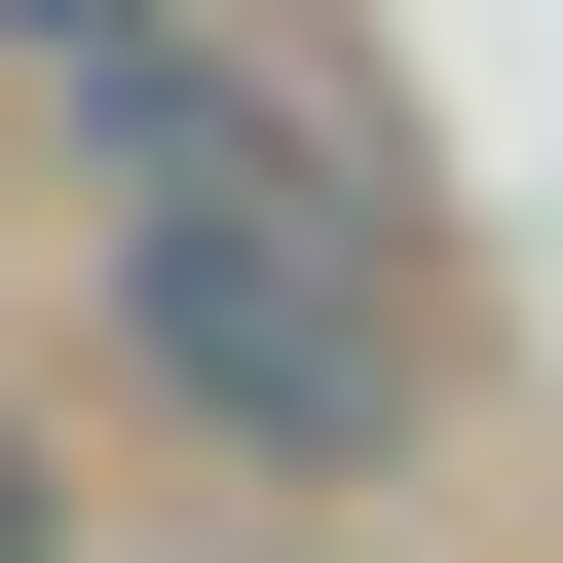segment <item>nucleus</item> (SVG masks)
Segmentation results:
<instances>
[{"label": "nucleus", "instance_id": "1", "mask_svg": "<svg viewBox=\"0 0 563 563\" xmlns=\"http://www.w3.org/2000/svg\"><path fill=\"white\" fill-rule=\"evenodd\" d=\"M76 151H113V339H151V413H225L263 488L413 451V263H376V188H301L188 38H113V76H76Z\"/></svg>", "mask_w": 563, "mask_h": 563}, {"label": "nucleus", "instance_id": "3", "mask_svg": "<svg viewBox=\"0 0 563 563\" xmlns=\"http://www.w3.org/2000/svg\"><path fill=\"white\" fill-rule=\"evenodd\" d=\"M0 563H38V451H0Z\"/></svg>", "mask_w": 563, "mask_h": 563}, {"label": "nucleus", "instance_id": "2", "mask_svg": "<svg viewBox=\"0 0 563 563\" xmlns=\"http://www.w3.org/2000/svg\"><path fill=\"white\" fill-rule=\"evenodd\" d=\"M0 38H38V76H113V38H151V0H0Z\"/></svg>", "mask_w": 563, "mask_h": 563}]
</instances>
